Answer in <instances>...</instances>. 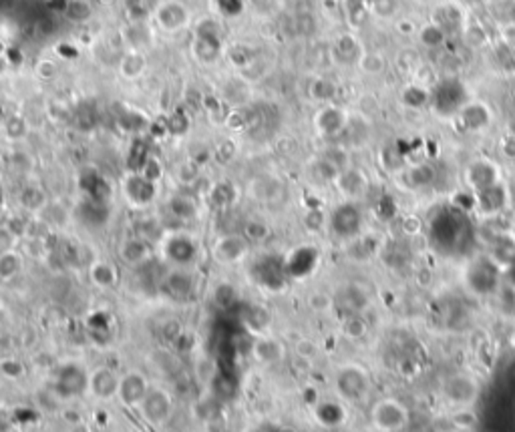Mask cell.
Here are the masks:
<instances>
[{"label":"cell","mask_w":515,"mask_h":432,"mask_svg":"<svg viewBox=\"0 0 515 432\" xmlns=\"http://www.w3.org/2000/svg\"><path fill=\"white\" fill-rule=\"evenodd\" d=\"M371 420L378 432H403L409 426L410 410L399 398H381L371 408Z\"/></svg>","instance_id":"obj_1"},{"label":"cell","mask_w":515,"mask_h":432,"mask_svg":"<svg viewBox=\"0 0 515 432\" xmlns=\"http://www.w3.org/2000/svg\"><path fill=\"white\" fill-rule=\"evenodd\" d=\"M335 384L340 398H344L346 402H362L373 388V378L364 366L351 362L338 370Z\"/></svg>","instance_id":"obj_2"},{"label":"cell","mask_w":515,"mask_h":432,"mask_svg":"<svg viewBox=\"0 0 515 432\" xmlns=\"http://www.w3.org/2000/svg\"><path fill=\"white\" fill-rule=\"evenodd\" d=\"M479 390L481 386L477 378H473L467 372H453V374H449L443 380V386H441V392H443L445 400L451 406H457V408L471 406L477 400V396H479Z\"/></svg>","instance_id":"obj_3"},{"label":"cell","mask_w":515,"mask_h":432,"mask_svg":"<svg viewBox=\"0 0 515 432\" xmlns=\"http://www.w3.org/2000/svg\"><path fill=\"white\" fill-rule=\"evenodd\" d=\"M194 54L197 61L212 65L220 59L222 54V38H220V29L213 20H203L197 29L196 38H194Z\"/></svg>","instance_id":"obj_4"},{"label":"cell","mask_w":515,"mask_h":432,"mask_svg":"<svg viewBox=\"0 0 515 432\" xmlns=\"http://www.w3.org/2000/svg\"><path fill=\"white\" fill-rule=\"evenodd\" d=\"M362 225V213L353 201H346L330 215V227L338 238H355Z\"/></svg>","instance_id":"obj_5"},{"label":"cell","mask_w":515,"mask_h":432,"mask_svg":"<svg viewBox=\"0 0 515 432\" xmlns=\"http://www.w3.org/2000/svg\"><path fill=\"white\" fill-rule=\"evenodd\" d=\"M465 181L475 191L487 190L499 183V169L495 163L487 159H477L465 167Z\"/></svg>","instance_id":"obj_6"},{"label":"cell","mask_w":515,"mask_h":432,"mask_svg":"<svg viewBox=\"0 0 515 432\" xmlns=\"http://www.w3.org/2000/svg\"><path fill=\"white\" fill-rule=\"evenodd\" d=\"M87 386H89L87 374L75 364L61 368V372L56 376V392L63 398L79 396V394L85 392Z\"/></svg>","instance_id":"obj_7"},{"label":"cell","mask_w":515,"mask_h":432,"mask_svg":"<svg viewBox=\"0 0 515 432\" xmlns=\"http://www.w3.org/2000/svg\"><path fill=\"white\" fill-rule=\"evenodd\" d=\"M153 17L157 18L161 29H165V31H179V29H183L187 24L190 13H187V8L179 0H165V2L157 4Z\"/></svg>","instance_id":"obj_8"},{"label":"cell","mask_w":515,"mask_h":432,"mask_svg":"<svg viewBox=\"0 0 515 432\" xmlns=\"http://www.w3.org/2000/svg\"><path fill=\"white\" fill-rule=\"evenodd\" d=\"M338 185V190L342 191L348 199H356L360 195H364L369 190V179L367 175L360 171V169H353V167H346L338 173V177L335 179Z\"/></svg>","instance_id":"obj_9"},{"label":"cell","mask_w":515,"mask_h":432,"mask_svg":"<svg viewBox=\"0 0 515 432\" xmlns=\"http://www.w3.org/2000/svg\"><path fill=\"white\" fill-rule=\"evenodd\" d=\"M141 406L145 418H147L149 422H155V424H157V422H163V420H167V416L171 412V402H169L167 394L161 392V390L147 392L145 398H143Z\"/></svg>","instance_id":"obj_10"},{"label":"cell","mask_w":515,"mask_h":432,"mask_svg":"<svg viewBox=\"0 0 515 432\" xmlns=\"http://www.w3.org/2000/svg\"><path fill=\"white\" fill-rule=\"evenodd\" d=\"M346 123H348V117L338 107H324L316 117V127L320 129V133H324L328 137L344 133Z\"/></svg>","instance_id":"obj_11"},{"label":"cell","mask_w":515,"mask_h":432,"mask_svg":"<svg viewBox=\"0 0 515 432\" xmlns=\"http://www.w3.org/2000/svg\"><path fill=\"white\" fill-rule=\"evenodd\" d=\"M459 117L467 131H481L491 119L487 107L481 103H465V107L459 111Z\"/></svg>","instance_id":"obj_12"},{"label":"cell","mask_w":515,"mask_h":432,"mask_svg":"<svg viewBox=\"0 0 515 432\" xmlns=\"http://www.w3.org/2000/svg\"><path fill=\"white\" fill-rule=\"evenodd\" d=\"M161 288H163V292L169 295V298H174L178 302H183V300H187L190 294H192L194 284H192V277L190 276H185L181 272H174V274H167L165 276Z\"/></svg>","instance_id":"obj_13"},{"label":"cell","mask_w":515,"mask_h":432,"mask_svg":"<svg viewBox=\"0 0 515 432\" xmlns=\"http://www.w3.org/2000/svg\"><path fill=\"white\" fill-rule=\"evenodd\" d=\"M256 277L268 288H280L284 284V265L274 258L264 259L256 265Z\"/></svg>","instance_id":"obj_14"},{"label":"cell","mask_w":515,"mask_h":432,"mask_svg":"<svg viewBox=\"0 0 515 432\" xmlns=\"http://www.w3.org/2000/svg\"><path fill=\"white\" fill-rule=\"evenodd\" d=\"M127 193H129V197L135 201V203H149L153 197H155V185H153V181L151 179H147L145 175H133V177H129V181H127Z\"/></svg>","instance_id":"obj_15"},{"label":"cell","mask_w":515,"mask_h":432,"mask_svg":"<svg viewBox=\"0 0 515 432\" xmlns=\"http://www.w3.org/2000/svg\"><path fill=\"white\" fill-rule=\"evenodd\" d=\"M119 394L127 404H137V402H143V398L147 394V384L141 376L129 374L127 378L119 382Z\"/></svg>","instance_id":"obj_16"},{"label":"cell","mask_w":515,"mask_h":432,"mask_svg":"<svg viewBox=\"0 0 515 432\" xmlns=\"http://www.w3.org/2000/svg\"><path fill=\"white\" fill-rule=\"evenodd\" d=\"M167 256L176 263H190L196 258V245L190 238H183V236L171 238L167 242Z\"/></svg>","instance_id":"obj_17"},{"label":"cell","mask_w":515,"mask_h":432,"mask_svg":"<svg viewBox=\"0 0 515 432\" xmlns=\"http://www.w3.org/2000/svg\"><path fill=\"white\" fill-rule=\"evenodd\" d=\"M213 394L217 400H231L238 394V380H236V372H226L220 370L217 376L213 378Z\"/></svg>","instance_id":"obj_18"},{"label":"cell","mask_w":515,"mask_h":432,"mask_svg":"<svg viewBox=\"0 0 515 432\" xmlns=\"http://www.w3.org/2000/svg\"><path fill=\"white\" fill-rule=\"evenodd\" d=\"M145 65H147L145 63V56L137 49H131L129 52L121 54V59H119V70H121V75L127 77V79H137L143 70H145Z\"/></svg>","instance_id":"obj_19"},{"label":"cell","mask_w":515,"mask_h":432,"mask_svg":"<svg viewBox=\"0 0 515 432\" xmlns=\"http://www.w3.org/2000/svg\"><path fill=\"white\" fill-rule=\"evenodd\" d=\"M477 203L485 213H498L499 209L505 203V193L501 190V185H491L487 190L477 191Z\"/></svg>","instance_id":"obj_20"},{"label":"cell","mask_w":515,"mask_h":432,"mask_svg":"<svg viewBox=\"0 0 515 432\" xmlns=\"http://www.w3.org/2000/svg\"><path fill=\"white\" fill-rule=\"evenodd\" d=\"M81 183H83V190L89 193V199L105 201L107 197H109V185H107V181L99 173H85L83 179H81Z\"/></svg>","instance_id":"obj_21"},{"label":"cell","mask_w":515,"mask_h":432,"mask_svg":"<svg viewBox=\"0 0 515 432\" xmlns=\"http://www.w3.org/2000/svg\"><path fill=\"white\" fill-rule=\"evenodd\" d=\"M91 386H93L95 394L101 398H109L113 396L115 392H119V382H117V378L109 370H99L91 378Z\"/></svg>","instance_id":"obj_22"},{"label":"cell","mask_w":515,"mask_h":432,"mask_svg":"<svg viewBox=\"0 0 515 432\" xmlns=\"http://www.w3.org/2000/svg\"><path fill=\"white\" fill-rule=\"evenodd\" d=\"M125 8L135 22H145L151 15H155L157 0H125Z\"/></svg>","instance_id":"obj_23"},{"label":"cell","mask_w":515,"mask_h":432,"mask_svg":"<svg viewBox=\"0 0 515 432\" xmlns=\"http://www.w3.org/2000/svg\"><path fill=\"white\" fill-rule=\"evenodd\" d=\"M83 222L89 225H101L107 222V208L105 201H95V199H89L85 201L81 209H79Z\"/></svg>","instance_id":"obj_24"},{"label":"cell","mask_w":515,"mask_h":432,"mask_svg":"<svg viewBox=\"0 0 515 432\" xmlns=\"http://www.w3.org/2000/svg\"><path fill=\"white\" fill-rule=\"evenodd\" d=\"M342 332L351 340H360L369 334V324L360 314H348L342 322Z\"/></svg>","instance_id":"obj_25"},{"label":"cell","mask_w":515,"mask_h":432,"mask_svg":"<svg viewBox=\"0 0 515 432\" xmlns=\"http://www.w3.org/2000/svg\"><path fill=\"white\" fill-rule=\"evenodd\" d=\"M437 179V171L433 165L429 163H421V165H415L409 171V181L415 187H429L433 185Z\"/></svg>","instance_id":"obj_26"},{"label":"cell","mask_w":515,"mask_h":432,"mask_svg":"<svg viewBox=\"0 0 515 432\" xmlns=\"http://www.w3.org/2000/svg\"><path fill=\"white\" fill-rule=\"evenodd\" d=\"M335 52H337V56L342 61V63H355L356 56L360 54L356 40L355 38H351V36H342V38H338L337 47H335Z\"/></svg>","instance_id":"obj_27"},{"label":"cell","mask_w":515,"mask_h":432,"mask_svg":"<svg viewBox=\"0 0 515 432\" xmlns=\"http://www.w3.org/2000/svg\"><path fill=\"white\" fill-rule=\"evenodd\" d=\"M65 15L72 22H85L91 17V6L87 0H69L65 4Z\"/></svg>","instance_id":"obj_28"},{"label":"cell","mask_w":515,"mask_h":432,"mask_svg":"<svg viewBox=\"0 0 515 432\" xmlns=\"http://www.w3.org/2000/svg\"><path fill=\"white\" fill-rule=\"evenodd\" d=\"M169 211H171L176 217H179V219H190V217L196 215V203H194L190 197L179 195V197H174V199L169 201Z\"/></svg>","instance_id":"obj_29"},{"label":"cell","mask_w":515,"mask_h":432,"mask_svg":"<svg viewBox=\"0 0 515 432\" xmlns=\"http://www.w3.org/2000/svg\"><path fill=\"white\" fill-rule=\"evenodd\" d=\"M233 197H236V191L231 190L230 185H226V183L215 185L212 191V199L217 208H226V206H230L231 201H233Z\"/></svg>","instance_id":"obj_30"},{"label":"cell","mask_w":515,"mask_h":432,"mask_svg":"<svg viewBox=\"0 0 515 432\" xmlns=\"http://www.w3.org/2000/svg\"><path fill=\"white\" fill-rule=\"evenodd\" d=\"M244 249V243L240 242L238 238H226L220 243V254L226 256V258H238Z\"/></svg>","instance_id":"obj_31"},{"label":"cell","mask_w":515,"mask_h":432,"mask_svg":"<svg viewBox=\"0 0 515 432\" xmlns=\"http://www.w3.org/2000/svg\"><path fill=\"white\" fill-rule=\"evenodd\" d=\"M318 418L324 424H337L340 422V408L337 404H324L318 408Z\"/></svg>","instance_id":"obj_32"},{"label":"cell","mask_w":515,"mask_h":432,"mask_svg":"<svg viewBox=\"0 0 515 432\" xmlns=\"http://www.w3.org/2000/svg\"><path fill=\"white\" fill-rule=\"evenodd\" d=\"M215 302L224 308V310H230L236 304V292L228 288V286H222L217 292H215Z\"/></svg>","instance_id":"obj_33"},{"label":"cell","mask_w":515,"mask_h":432,"mask_svg":"<svg viewBox=\"0 0 515 432\" xmlns=\"http://www.w3.org/2000/svg\"><path fill=\"white\" fill-rule=\"evenodd\" d=\"M145 256V245L139 240H133V242L125 243V258L129 261H139Z\"/></svg>","instance_id":"obj_34"},{"label":"cell","mask_w":515,"mask_h":432,"mask_svg":"<svg viewBox=\"0 0 515 432\" xmlns=\"http://www.w3.org/2000/svg\"><path fill=\"white\" fill-rule=\"evenodd\" d=\"M360 65L369 72H381L385 67V61L381 59V54H364V59H360Z\"/></svg>","instance_id":"obj_35"},{"label":"cell","mask_w":515,"mask_h":432,"mask_svg":"<svg viewBox=\"0 0 515 432\" xmlns=\"http://www.w3.org/2000/svg\"><path fill=\"white\" fill-rule=\"evenodd\" d=\"M20 199H22V203H24L26 208L31 209L43 206V193L38 190H35V187H29V190L22 191V197H20Z\"/></svg>","instance_id":"obj_36"},{"label":"cell","mask_w":515,"mask_h":432,"mask_svg":"<svg viewBox=\"0 0 515 432\" xmlns=\"http://www.w3.org/2000/svg\"><path fill=\"white\" fill-rule=\"evenodd\" d=\"M26 133V125L22 119H18V117H13L10 121L6 123V135L13 139H20L22 135Z\"/></svg>","instance_id":"obj_37"},{"label":"cell","mask_w":515,"mask_h":432,"mask_svg":"<svg viewBox=\"0 0 515 432\" xmlns=\"http://www.w3.org/2000/svg\"><path fill=\"white\" fill-rule=\"evenodd\" d=\"M167 127H169L171 133H183V131L187 129V119H185V115H181V113L171 115V117H169V123H167Z\"/></svg>","instance_id":"obj_38"},{"label":"cell","mask_w":515,"mask_h":432,"mask_svg":"<svg viewBox=\"0 0 515 432\" xmlns=\"http://www.w3.org/2000/svg\"><path fill=\"white\" fill-rule=\"evenodd\" d=\"M36 72L43 79H53L54 75H56V67H54V63H51V61H40L38 67H36Z\"/></svg>","instance_id":"obj_39"},{"label":"cell","mask_w":515,"mask_h":432,"mask_svg":"<svg viewBox=\"0 0 515 432\" xmlns=\"http://www.w3.org/2000/svg\"><path fill=\"white\" fill-rule=\"evenodd\" d=\"M248 236L254 240H262L266 236V227L260 224H248Z\"/></svg>","instance_id":"obj_40"},{"label":"cell","mask_w":515,"mask_h":432,"mask_svg":"<svg viewBox=\"0 0 515 432\" xmlns=\"http://www.w3.org/2000/svg\"><path fill=\"white\" fill-rule=\"evenodd\" d=\"M2 52H4V45L0 43V56H2Z\"/></svg>","instance_id":"obj_41"},{"label":"cell","mask_w":515,"mask_h":432,"mask_svg":"<svg viewBox=\"0 0 515 432\" xmlns=\"http://www.w3.org/2000/svg\"><path fill=\"white\" fill-rule=\"evenodd\" d=\"M72 432H87L85 429H77V431H72Z\"/></svg>","instance_id":"obj_42"}]
</instances>
